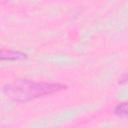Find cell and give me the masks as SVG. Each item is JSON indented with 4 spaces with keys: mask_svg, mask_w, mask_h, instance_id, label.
<instances>
[{
    "mask_svg": "<svg viewBox=\"0 0 128 128\" xmlns=\"http://www.w3.org/2000/svg\"><path fill=\"white\" fill-rule=\"evenodd\" d=\"M67 89V85L62 83L36 82L28 79L15 80L6 83L2 92L4 95L16 102H28L46 95H52Z\"/></svg>",
    "mask_w": 128,
    "mask_h": 128,
    "instance_id": "1",
    "label": "cell"
},
{
    "mask_svg": "<svg viewBox=\"0 0 128 128\" xmlns=\"http://www.w3.org/2000/svg\"><path fill=\"white\" fill-rule=\"evenodd\" d=\"M28 56L26 53L16 50H10V49H1L0 51V59L2 61H16V60H24Z\"/></svg>",
    "mask_w": 128,
    "mask_h": 128,
    "instance_id": "2",
    "label": "cell"
},
{
    "mask_svg": "<svg viewBox=\"0 0 128 128\" xmlns=\"http://www.w3.org/2000/svg\"><path fill=\"white\" fill-rule=\"evenodd\" d=\"M114 114L120 118L128 119V101L117 104L114 107Z\"/></svg>",
    "mask_w": 128,
    "mask_h": 128,
    "instance_id": "3",
    "label": "cell"
},
{
    "mask_svg": "<svg viewBox=\"0 0 128 128\" xmlns=\"http://www.w3.org/2000/svg\"><path fill=\"white\" fill-rule=\"evenodd\" d=\"M120 82H128V73H126L122 78H121V81Z\"/></svg>",
    "mask_w": 128,
    "mask_h": 128,
    "instance_id": "4",
    "label": "cell"
}]
</instances>
